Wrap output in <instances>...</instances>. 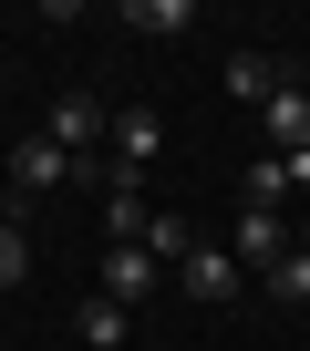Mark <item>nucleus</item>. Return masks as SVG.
<instances>
[{
	"label": "nucleus",
	"mask_w": 310,
	"mask_h": 351,
	"mask_svg": "<svg viewBox=\"0 0 310 351\" xmlns=\"http://www.w3.org/2000/svg\"><path fill=\"white\" fill-rule=\"evenodd\" d=\"M11 186L21 197H62V186H83V155H62L52 134H21L11 145Z\"/></svg>",
	"instance_id": "nucleus-1"
},
{
	"label": "nucleus",
	"mask_w": 310,
	"mask_h": 351,
	"mask_svg": "<svg viewBox=\"0 0 310 351\" xmlns=\"http://www.w3.org/2000/svg\"><path fill=\"white\" fill-rule=\"evenodd\" d=\"M93 289H104V300H124V310H145L155 289H176V279L155 269L145 248H104V269H93Z\"/></svg>",
	"instance_id": "nucleus-2"
},
{
	"label": "nucleus",
	"mask_w": 310,
	"mask_h": 351,
	"mask_svg": "<svg viewBox=\"0 0 310 351\" xmlns=\"http://www.w3.org/2000/svg\"><path fill=\"white\" fill-rule=\"evenodd\" d=\"M104 124H114V114H104L93 93H52V114H42V134H52L62 155H93V145H104Z\"/></svg>",
	"instance_id": "nucleus-3"
},
{
	"label": "nucleus",
	"mask_w": 310,
	"mask_h": 351,
	"mask_svg": "<svg viewBox=\"0 0 310 351\" xmlns=\"http://www.w3.org/2000/svg\"><path fill=\"white\" fill-rule=\"evenodd\" d=\"M289 248H300V238H289V217H279V207H248V217H238V248H228V258H238V269H279Z\"/></svg>",
	"instance_id": "nucleus-4"
},
{
	"label": "nucleus",
	"mask_w": 310,
	"mask_h": 351,
	"mask_svg": "<svg viewBox=\"0 0 310 351\" xmlns=\"http://www.w3.org/2000/svg\"><path fill=\"white\" fill-rule=\"evenodd\" d=\"M176 289H187V300H207V310H228V300H238V289H248V269H238V258H228V248H197V258H187V269H176Z\"/></svg>",
	"instance_id": "nucleus-5"
},
{
	"label": "nucleus",
	"mask_w": 310,
	"mask_h": 351,
	"mask_svg": "<svg viewBox=\"0 0 310 351\" xmlns=\"http://www.w3.org/2000/svg\"><path fill=\"white\" fill-rule=\"evenodd\" d=\"M73 341H83V351H124V341H134V310L93 289V300H73Z\"/></svg>",
	"instance_id": "nucleus-6"
},
{
	"label": "nucleus",
	"mask_w": 310,
	"mask_h": 351,
	"mask_svg": "<svg viewBox=\"0 0 310 351\" xmlns=\"http://www.w3.org/2000/svg\"><path fill=\"white\" fill-rule=\"evenodd\" d=\"M104 145H114V165L134 176V165H155V155H166V124L134 104V114H114V124H104Z\"/></svg>",
	"instance_id": "nucleus-7"
},
{
	"label": "nucleus",
	"mask_w": 310,
	"mask_h": 351,
	"mask_svg": "<svg viewBox=\"0 0 310 351\" xmlns=\"http://www.w3.org/2000/svg\"><path fill=\"white\" fill-rule=\"evenodd\" d=\"M259 124H269V155H300V145H310V93L279 83V93L259 104Z\"/></svg>",
	"instance_id": "nucleus-8"
},
{
	"label": "nucleus",
	"mask_w": 310,
	"mask_h": 351,
	"mask_svg": "<svg viewBox=\"0 0 310 351\" xmlns=\"http://www.w3.org/2000/svg\"><path fill=\"white\" fill-rule=\"evenodd\" d=\"M145 258H155V269H166V279H176V269L197 258V228H187L176 207H155V228H145Z\"/></svg>",
	"instance_id": "nucleus-9"
},
{
	"label": "nucleus",
	"mask_w": 310,
	"mask_h": 351,
	"mask_svg": "<svg viewBox=\"0 0 310 351\" xmlns=\"http://www.w3.org/2000/svg\"><path fill=\"white\" fill-rule=\"evenodd\" d=\"M279 93V62L269 52H228V104H269Z\"/></svg>",
	"instance_id": "nucleus-10"
},
{
	"label": "nucleus",
	"mask_w": 310,
	"mask_h": 351,
	"mask_svg": "<svg viewBox=\"0 0 310 351\" xmlns=\"http://www.w3.org/2000/svg\"><path fill=\"white\" fill-rule=\"evenodd\" d=\"M124 21H134V32H155V42H176V32H197V0H134Z\"/></svg>",
	"instance_id": "nucleus-11"
},
{
	"label": "nucleus",
	"mask_w": 310,
	"mask_h": 351,
	"mask_svg": "<svg viewBox=\"0 0 310 351\" xmlns=\"http://www.w3.org/2000/svg\"><path fill=\"white\" fill-rule=\"evenodd\" d=\"M269 300H289V310H310V248H289V258L269 269Z\"/></svg>",
	"instance_id": "nucleus-12"
},
{
	"label": "nucleus",
	"mask_w": 310,
	"mask_h": 351,
	"mask_svg": "<svg viewBox=\"0 0 310 351\" xmlns=\"http://www.w3.org/2000/svg\"><path fill=\"white\" fill-rule=\"evenodd\" d=\"M32 279V238H21V217H0V289H21Z\"/></svg>",
	"instance_id": "nucleus-13"
},
{
	"label": "nucleus",
	"mask_w": 310,
	"mask_h": 351,
	"mask_svg": "<svg viewBox=\"0 0 310 351\" xmlns=\"http://www.w3.org/2000/svg\"><path fill=\"white\" fill-rule=\"evenodd\" d=\"M238 186H248V207H279V197H289V176H279V155H248Z\"/></svg>",
	"instance_id": "nucleus-14"
},
{
	"label": "nucleus",
	"mask_w": 310,
	"mask_h": 351,
	"mask_svg": "<svg viewBox=\"0 0 310 351\" xmlns=\"http://www.w3.org/2000/svg\"><path fill=\"white\" fill-rule=\"evenodd\" d=\"M279 176H289V197H310V145H300V155H279Z\"/></svg>",
	"instance_id": "nucleus-15"
},
{
	"label": "nucleus",
	"mask_w": 310,
	"mask_h": 351,
	"mask_svg": "<svg viewBox=\"0 0 310 351\" xmlns=\"http://www.w3.org/2000/svg\"><path fill=\"white\" fill-rule=\"evenodd\" d=\"M300 248H310V238H300Z\"/></svg>",
	"instance_id": "nucleus-16"
}]
</instances>
